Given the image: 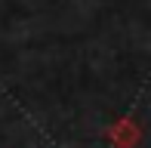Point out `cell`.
<instances>
[{"label":"cell","mask_w":151,"mask_h":148,"mask_svg":"<svg viewBox=\"0 0 151 148\" xmlns=\"http://www.w3.org/2000/svg\"><path fill=\"white\" fill-rule=\"evenodd\" d=\"M108 142L114 148H136L142 142V126L133 117H120L108 126Z\"/></svg>","instance_id":"obj_1"}]
</instances>
